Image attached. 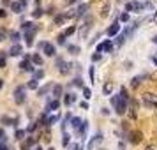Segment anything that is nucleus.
I'll use <instances>...</instances> for the list:
<instances>
[{
  "label": "nucleus",
  "instance_id": "obj_1",
  "mask_svg": "<svg viewBox=\"0 0 157 150\" xmlns=\"http://www.w3.org/2000/svg\"><path fill=\"white\" fill-rule=\"evenodd\" d=\"M111 106H113V110H115L117 115H125V111H127V101L122 99L120 94L111 97Z\"/></svg>",
  "mask_w": 157,
  "mask_h": 150
},
{
  "label": "nucleus",
  "instance_id": "obj_2",
  "mask_svg": "<svg viewBox=\"0 0 157 150\" xmlns=\"http://www.w3.org/2000/svg\"><path fill=\"white\" fill-rule=\"evenodd\" d=\"M25 99H27V87H23V85L16 87L14 88V103L16 104H23Z\"/></svg>",
  "mask_w": 157,
  "mask_h": 150
},
{
  "label": "nucleus",
  "instance_id": "obj_3",
  "mask_svg": "<svg viewBox=\"0 0 157 150\" xmlns=\"http://www.w3.org/2000/svg\"><path fill=\"white\" fill-rule=\"evenodd\" d=\"M143 104L148 106V108H156L157 110V95L152 94V92H147V94L143 95Z\"/></svg>",
  "mask_w": 157,
  "mask_h": 150
},
{
  "label": "nucleus",
  "instance_id": "obj_4",
  "mask_svg": "<svg viewBox=\"0 0 157 150\" xmlns=\"http://www.w3.org/2000/svg\"><path fill=\"white\" fill-rule=\"evenodd\" d=\"M30 58H32V57H30V55H27V57L19 62V69H21V71H28V72H32V71H34V65H32V60H30Z\"/></svg>",
  "mask_w": 157,
  "mask_h": 150
},
{
  "label": "nucleus",
  "instance_id": "obj_5",
  "mask_svg": "<svg viewBox=\"0 0 157 150\" xmlns=\"http://www.w3.org/2000/svg\"><path fill=\"white\" fill-rule=\"evenodd\" d=\"M103 141V133H95L94 136H92V140L88 141V145H87V150H94V147L97 145V143H101Z\"/></svg>",
  "mask_w": 157,
  "mask_h": 150
},
{
  "label": "nucleus",
  "instance_id": "obj_6",
  "mask_svg": "<svg viewBox=\"0 0 157 150\" xmlns=\"http://www.w3.org/2000/svg\"><path fill=\"white\" fill-rule=\"evenodd\" d=\"M57 67H58V71L62 72V74H67L69 71H71V64H67V62H64L62 58H57V64H55Z\"/></svg>",
  "mask_w": 157,
  "mask_h": 150
},
{
  "label": "nucleus",
  "instance_id": "obj_7",
  "mask_svg": "<svg viewBox=\"0 0 157 150\" xmlns=\"http://www.w3.org/2000/svg\"><path fill=\"white\" fill-rule=\"evenodd\" d=\"M141 140H143L141 131H131V133H129V141H131L133 145H138Z\"/></svg>",
  "mask_w": 157,
  "mask_h": 150
},
{
  "label": "nucleus",
  "instance_id": "obj_8",
  "mask_svg": "<svg viewBox=\"0 0 157 150\" xmlns=\"http://www.w3.org/2000/svg\"><path fill=\"white\" fill-rule=\"evenodd\" d=\"M145 9V4L141 2H127L125 4V11H143Z\"/></svg>",
  "mask_w": 157,
  "mask_h": 150
},
{
  "label": "nucleus",
  "instance_id": "obj_9",
  "mask_svg": "<svg viewBox=\"0 0 157 150\" xmlns=\"http://www.w3.org/2000/svg\"><path fill=\"white\" fill-rule=\"evenodd\" d=\"M118 32H120V23H118V19H115L113 25H110V28L106 30V34L110 37H113V35H118Z\"/></svg>",
  "mask_w": 157,
  "mask_h": 150
},
{
  "label": "nucleus",
  "instance_id": "obj_10",
  "mask_svg": "<svg viewBox=\"0 0 157 150\" xmlns=\"http://www.w3.org/2000/svg\"><path fill=\"white\" fill-rule=\"evenodd\" d=\"M58 108H60V101H58V99H53V101H49V103L46 104L44 115H48L49 111H55V110H58Z\"/></svg>",
  "mask_w": 157,
  "mask_h": 150
},
{
  "label": "nucleus",
  "instance_id": "obj_11",
  "mask_svg": "<svg viewBox=\"0 0 157 150\" xmlns=\"http://www.w3.org/2000/svg\"><path fill=\"white\" fill-rule=\"evenodd\" d=\"M35 32H37V28H34V30H30V32H25V42H27V46H32V44H34V35H35Z\"/></svg>",
  "mask_w": 157,
  "mask_h": 150
},
{
  "label": "nucleus",
  "instance_id": "obj_12",
  "mask_svg": "<svg viewBox=\"0 0 157 150\" xmlns=\"http://www.w3.org/2000/svg\"><path fill=\"white\" fill-rule=\"evenodd\" d=\"M145 78H147L145 74H138V76H134V78L131 80V87H133V88H138V87L141 85V81H143Z\"/></svg>",
  "mask_w": 157,
  "mask_h": 150
},
{
  "label": "nucleus",
  "instance_id": "obj_13",
  "mask_svg": "<svg viewBox=\"0 0 157 150\" xmlns=\"http://www.w3.org/2000/svg\"><path fill=\"white\" fill-rule=\"evenodd\" d=\"M129 104H131V106L127 108V110H129V115H131V118H136V111H138V101H133V99H131V101H129Z\"/></svg>",
  "mask_w": 157,
  "mask_h": 150
},
{
  "label": "nucleus",
  "instance_id": "obj_14",
  "mask_svg": "<svg viewBox=\"0 0 157 150\" xmlns=\"http://www.w3.org/2000/svg\"><path fill=\"white\" fill-rule=\"evenodd\" d=\"M11 11H12V12H16V14H19V12H23V11H25V7H23V4H21V2H18V0H16V2H12V4H11Z\"/></svg>",
  "mask_w": 157,
  "mask_h": 150
},
{
  "label": "nucleus",
  "instance_id": "obj_15",
  "mask_svg": "<svg viewBox=\"0 0 157 150\" xmlns=\"http://www.w3.org/2000/svg\"><path fill=\"white\" fill-rule=\"evenodd\" d=\"M42 51H44V55H46V57H53V55L57 53V50H55V46H53L51 42H46V46H44V50H42Z\"/></svg>",
  "mask_w": 157,
  "mask_h": 150
},
{
  "label": "nucleus",
  "instance_id": "obj_16",
  "mask_svg": "<svg viewBox=\"0 0 157 150\" xmlns=\"http://www.w3.org/2000/svg\"><path fill=\"white\" fill-rule=\"evenodd\" d=\"M9 55H11V57H18V55H21V44H12L11 50H9Z\"/></svg>",
  "mask_w": 157,
  "mask_h": 150
},
{
  "label": "nucleus",
  "instance_id": "obj_17",
  "mask_svg": "<svg viewBox=\"0 0 157 150\" xmlns=\"http://www.w3.org/2000/svg\"><path fill=\"white\" fill-rule=\"evenodd\" d=\"M81 124H83V120L80 118V117H72V120H71V127L78 133V129L81 127Z\"/></svg>",
  "mask_w": 157,
  "mask_h": 150
},
{
  "label": "nucleus",
  "instance_id": "obj_18",
  "mask_svg": "<svg viewBox=\"0 0 157 150\" xmlns=\"http://www.w3.org/2000/svg\"><path fill=\"white\" fill-rule=\"evenodd\" d=\"M53 99H58V97H62V92H64V88H62V85H53Z\"/></svg>",
  "mask_w": 157,
  "mask_h": 150
},
{
  "label": "nucleus",
  "instance_id": "obj_19",
  "mask_svg": "<svg viewBox=\"0 0 157 150\" xmlns=\"http://www.w3.org/2000/svg\"><path fill=\"white\" fill-rule=\"evenodd\" d=\"M88 7H90L88 4H80V5H78V9H76V16H83V14L88 11Z\"/></svg>",
  "mask_w": 157,
  "mask_h": 150
},
{
  "label": "nucleus",
  "instance_id": "obj_20",
  "mask_svg": "<svg viewBox=\"0 0 157 150\" xmlns=\"http://www.w3.org/2000/svg\"><path fill=\"white\" fill-rule=\"evenodd\" d=\"M72 103H76V95H74V94H65V97H64V104H65V106H71Z\"/></svg>",
  "mask_w": 157,
  "mask_h": 150
},
{
  "label": "nucleus",
  "instance_id": "obj_21",
  "mask_svg": "<svg viewBox=\"0 0 157 150\" xmlns=\"http://www.w3.org/2000/svg\"><path fill=\"white\" fill-rule=\"evenodd\" d=\"M111 90H113L111 81H106V83L103 85V94H104V95H110V94H111Z\"/></svg>",
  "mask_w": 157,
  "mask_h": 150
},
{
  "label": "nucleus",
  "instance_id": "obj_22",
  "mask_svg": "<svg viewBox=\"0 0 157 150\" xmlns=\"http://www.w3.org/2000/svg\"><path fill=\"white\" fill-rule=\"evenodd\" d=\"M0 122H2L4 126H16V122H18V120H16V118H9V117H2V118H0Z\"/></svg>",
  "mask_w": 157,
  "mask_h": 150
},
{
  "label": "nucleus",
  "instance_id": "obj_23",
  "mask_svg": "<svg viewBox=\"0 0 157 150\" xmlns=\"http://www.w3.org/2000/svg\"><path fill=\"white\" fill-rule=\"evenodd\" d=\"M87 131H88V122H87V120H83V124H81V127L78 129V133H76V134L85 136V134H87Z\"/></svg>",
  "mask_w": 157,
  "mask_h": 150
},
{
  "label": "nucleus",
  "instance_id": "obj_24",
  "mask_svg": "<svg viewBox=\"0 0 157 150\" xmlns=\"http://www.w3.org/2000/svg\"><path fill=\"white\" fill-rule=\"evenodd\" d=\"M34 143H35V140H34V138H28L25 143H21V150H30V147H32Z\"/></svg>",
  "mask_w": 157,
  "mask_h": 150
},
{
  "label": "nucleus",
  "instance_id": "obj_25",
  "mask_svg": "<svg viewBox=\"0 0 157 150\" xmlns=\"http://www.w3.org/2000/svg\"><path fill=\"white\" fill-rule=\"evenodd\" d=\"M21 28H23L25 32H30V30H34L35 27H34V23H32V21H23V23H21Z\"/></svg>",
  "mask_w": 157,
  "mask_h": 150
},
{
  "label": "nucleus",
  "instance_id": "obj_26",
  "mask_svg": "<svg viewBox=\"0 0 157 150\" xmlns=\"http://www.w3.org/2000/svg\"><path fill=\"white\" fill-rule=\"evenodd\" d=\"M9 39H11L14 44H18V41L21 39V34H19V32H11V34H9Z\"/></svg>",
  "mask_w": 157,
  "mask_h": 150
},
{
  "label": "nucleus",
  "instance_id": "obj_27",
  "mask_svg": "<svg viewBox=\"0 0 157 150\" xmlns=\"http://www.w3.org/2000/svg\"><path fill=\"white\" fill-rule=\"evenodd\" d=\"M27 88H30V90H39V83H37V80H30V81L27 83Z\"/></svg>",
  "mask_w": 157,
  "mask_h": 150
},
{
  "label": "nucleus",
  "instance_id": "obj_28",
  "mask_svg": "<svg viewBox=\"0 0 157 150\" xmlns=\"http://www.w3.org/2000/svg\"><path fill=\"white\" fill-rule=\"evenodd\" d=\"M49 88H53V85H51V83H48L46 87H42V88H39V90H37V95H46Z\"/></svg>",
  "mask_w": 157,
  "mask_h": 150
},
{
  "label": "nucleus",
  "instance_id": "obj_29",
  "mask_svg": "<svg viewBox=\"0 0 157 150\" xmlns=\"http://www.w3.org/2000/svg\"><path fill=\"white\" fill-rule=\"evenodd\" d=\"M30 60H32V64H34V65H42V58H41L37 53H35V55H32V58H30Z\"/></svg>",
  "mask_w": 157,
  "mask_h": 150
},
{
  "label": "nucleus",
  "instance_id": "obj_30",
  "mask_svg": "<svg viewBox=\"0 0 157 150\" xmlns=\"http://www.w3.org/2000/svg\"><path fill=\"white\" fill-rule=\"evenodd\" d=\"M65 19H67V18H65V14H58V16H55V19H53V21H55V25H62Z\"/></svg>",
  "mask_w": 157,
  "mask_h": 150
},
{
  "label": "nucleus",
  "instance_id": "obj_31",
  "mask_svg": "<svg viewBox=\"0 0 157 150\" xmlns=\"http://www.w3.org/2000/svg\"><path fill=\"white\" fill-rule=\"evenodd\" d=\"M125 39H127V37H125L124 34H118V35H117V39H115V44H117V46H122Z\"/></svg>",
  "mask_w": 157,
  "mask_h": 150
},
{
  "label": "nucleus",
  "instance_id": "obj_32",
  "mask_svg": "<svg viewBox=\"0 0 157 150\" xmlns=\"http://www.w3.org/2000/svg\"><path fill=\"white\" fill-rule=\"evenodd\" d=\"M113 46H115V44H113V41H110V39H106V41H104V51H111V50H113Z\"/></svg>",
  "mask_w": 157,
  "mask_h": 150
},
{
  "label": "nucleus",
  "instance_id": "obj_33",
  "mask_svg": "<svg viewBox=\"0 0 157 150\" xmlns=\"http://www.w3.org/2000/svg\"><path fill=\"white\" fill-rule=\"evenodd\" d=\"M72 85H74V87H80V88H85V85H83V80H81L80 76H78V78H74Z\"/></svg>",
  "mask_w": 157,
  "mask_h": 150
},
{
  "label": "nucleus",
  "instance_id": "obj_34",
  "mask_svg": "<svg viewBox=\"0 0 157 150\" xmlns=\"http://www.w3.org/2000/svg\"><path fill=\"white\" fill-rule=\"evenodd\" d=\"M120 97H122V99H125L127 103L131 101V99H129V94H127V90H125V87H122V88H120Z\"/></svg>",
  "mask_w": 157,
  "mask_h": 150
},
{
  "label": "nucleus",
  "instance_id": "obj_35",
  "mask_svg": "<svg viewBox=\"0 0 157 150\" xmlns=\"http://www.w3.org/2000/svg\"><path fill=\"white\" fill-rule=\"evenodd\" d=\"M67 50L71 51V53H80V46H74V44H67Z\"/></svg>",
  "mask_w": 157,
  "mask_h": 150
},
{
  "label": "nucleus",
  "instance_id": "obj_36",
  "mask_svg": "<svg viewBox=\"0 0 157 150\" xmlns=\"http://www.w3.org/2000/svg\"><path fill=\"white\" fill-rule=\"evenodd\" d=\"M41 78H44V71H42V69H39V71H35V72H34V80H37V81H39Z\"/></svg>",
  "mask_w": 157,
  "mask_h": 150
},
{
  "label": "nucleus",
  "instance_id": "obj_37",
  "mask_svg": "<svg viewBox=\"0 0 157 150\" xmlns=\"http://www.w3.org/2000/svg\"><path fill=\"white\" fill-rule=\"evenodd\" d=\"M88 76H90V81H92V83H95V81H94V80H95V67H94V65L88 69Z\"/></svg>",
  "mask_w": 157,
  "mask_h": 150
},
{
  "label": "nucleus",
  "instance_id": "obj_38",
  "mask_svg": "<svg viewBox=\"0 0 157 150\" xmlns=\"http://www.w3.org/2000/svg\"><path fill=\"white\" fill-rule=\"evenodd\" d=\"M57 120H58V115H53V117L46 118V126H53V124H55Z\"/></svg>",
  "mask_w": 157,
  "mask_h": 150
},
{
  "label": "nucleus",
  "instance_id": "obj_39",
  "mask_svg": "<svg viewBox=\"0 0 157 150\" xmlns=\"http://www.w3.org/2000/svg\"><path fill=\"white\" fill-rule=\"evenodd\" d=\"M69 141H71V134L64 133V138H62V145H64V147H67V145H69Z\"/></svg>",
  "mask_w": 157,
  "mask_h": 150
},
{
  "label": "nucleus",
  "instance_id": "obj_40",
  "mask_svg": "<svg viewBox=\"0 0 157 150\" xmlns=\"http://www.w3.org/2000/svg\"><path fill=\"white\" fill-rule=\"evenodd\" d=\"M42 12H44V11H42L41 7H37V9L32 12V16H34V18H41V16H42Z\"/></svg>",
  "mask_w": 157,
  "mask_h": 150
},
{
  "label": "nucleus",
  "instance_id": "obj_41",
  "mask_svg": "<svg viewBox=\"0 0 157 150\" xmlns=\"http://www.w3.org/2000/svg\"><path fill=\"white\" fill-rule=\"evenodd\" d=\"M83 95H85V99H90V97H92V90H90L88 87H85V88H83Z\"/></svg>",
  "mask_w": 157,
  "mask_h": 150
},
{
  "label": "nucleus",
  "instance_id": "obj_42",
  "mask_svg": "<svg viewBox=\"0 0 157 150\" xmlns=\"http://www.w3.org/2000/svg\"><path fill=\"white\" fill-rule=\"evenodd\" d=\"M74 32H76V27H69V28H65V32H64V34L69 37V35H72Z\"/></svg>",
  "mask_w": 157,
  "mask_h": 150
},
{
  "label": "nucleus",
  "instance_id": "obj_43",
  "mask_svg": "<svg viewBox=\"0 0 157 150\" xmlns=\"http://www.w3.org/2000/svg\"><path fill=\"white\" fill-rule=\"evenodd\" d=\"M65 37H67V35H65V34L62 32V34H60V35L57 37V41H58V44H65Z\"/></svg>",
  "mask_w": 157,
  "mask_h": 150
},
{
  "label": "nucleus",
  "instance_id": "obj_44",
  "mask_svg": "<svg viewBox=\"0 0 157 150\" xmlns=\"http://www.w3.org/2000/svg\"><path fill=\"white\" fill-rule=\"evenodd\" d=\"M23 136H25V131L23 129H18L16 131V140H23Z\"/></svg>",
  "mask_w": 157,
  "mask_h": 150
},
{
  "label": "nucleus",
  "instance_id": "obj_45",
  "mask_svg": "<svg viewBox=\"0 0 157 150\" xmlns=\"http://www.w3.org/2000/svg\"><path fill=\"white\" fill-rule=\"evenodd\" d=\"M108 12H110V4H106V5L103 7V12H101V16H108Z\"/></svg>",
  "mask_w": 157,
  "mask_h": 150
},
{
  "label": "nucleus",
  "instance_id": "obj_46",
  "mask_svg": "<svg viewBox=\"0 0 157 150\" xmlns=\"http://www.w3.org/2000/svg\"><path fill=\"white\" fill-rule=\"evenodd\" d=\"M103 51H104V42L97 44V48H95V53H103Z\"/></svg>",
  "mask_w": 157,
  "mask_h": 150
},
{
  "label": "nucleus",
  "instance_id": "obj_47",
  "mask_svg": "<svg viewBox=\"0 0 157 150\" xmlns=\"http://www.w3.org/2000/svg\"><path fill=\"white\" fill-rule=\"evenodd\" d=\"M120 21H129V14L127 12H122L120 14Z\"/></svg>",
  "mask_w": 157,
  "mask_h": 150
},
{
  "label": "nucleus",
  "instance_id": "obj_48",
  "mask_svg": "<svg viewBox=\"0 0 157 150\" xmlns=\"http://www.w3.org/2000/svg\"><path fill=\"white\" fill-rule=\"evenodd\" d=\"M101 60V53H94L92 55V62H99Z\"/></svg>",
  "mask_w": 157,
  "mask_h": 150
},
{
  "label": "nucleus",
  "instance_id": "obj_49",
  "mask_svg": "<svg viewBox=\"0 0 157 150\" xmlns=\"http://www.w3.org/2000/svg\"><path fill=\"white\" fill-rule=\"evenodd\" d=\"M5 133H4V129H0V143H5Z\"/></svg>",
  "mask_w": 157,
  "mask_h": 150
},
{
  "label": "nucleus",
  "instance_id": "obj_50",
  "mask_svg": "<svg viewBox=\"0 0 157 150\" xmlns=\"http://www.w3.org/2000/svg\"><path fill=\"white\" fill-rule=\"evenodd\" d=\"M69 150H83V147H81V145H71Z\"/></svg>",
  "mask_w": 157,
  "mask_h": 150
},
{
  "label": "nucleus",
  "instance_id": "obj_51",
  "mask_svg": "<svg viewBox=\"0 0 157 150\" xmlns=\"http://www.w3.org/2000/svg\"><path fill=\"white\" fill-rule=\"evenodd\" d=\"M5 67V57H0V69Z\"/></svg>",
  "mask_w": 157,
  "mask_h": 150
},
{
  "label": "nucleus",
  "instance_id": "obj_52",
  "mask_svg": "<svg viewBox=\"0 0 157 150\" xmlns=\"http://www.w3.org/2000/svg\"><path fill=\"white\" fill-rule=\"evenodd\" d=\"M2 41H5V30L0 28V42H2Z\"/></svg>",
  "mask_w": 157,
  "mask_h": 150
},
{
  "label": "nucleus",
  "instance_id": "obj_53",
  "mask_svg": "<svg viewBox=\"0 0 157 150\" xmlns=\"http://www.w3.org/2000/svg\"><path fill=\"white\" fill-rule=\"evenodd\" d=\"M80 106H81L83 110H88V103H87V101H83V103H80Z\"/></svg>",
  "mask_w": 157,
  "mask_h": 150
},
{
  "label": "nucleus",
  "instance_id": "obj_54",
  "mask_svg": "<svg viewBox=\"0 0 157 150\" xmlns=\"http://www.w3.org/2000/svg\"><path fill=\"white\" fill-rule=\"evenodd\" d=\"M5 16H7V12L4 9H0V18H5Z\"/></svg>",
  "mask_w": 157,
  "mask_h": 150
},
{
  "label": "nucleus",
  "instance_id": "obj_55",
  "mask_svg": "<svg viewBox=\"0 0 157 150\" xmlns=\"http://www.w3.org/2000/svg\"><path fill=\"white\" fill-rule=\"evenodd\" d=\"M0 150H9V149H7V145H5V143H0Z\"/></svg>",
  "mask_w": 157,
  "mask_h": 150
},
{
  "label": "nucleus",
  "instance_id": "obj_56",
  "mask_svg": "<svg viewBox=\"0 0 157 150\" xmlns=\"http://www.w3.org/2000/svg\"><path fill=\"white\" fill-rule=\"evenodd\" d=\"M2 4H4V5H11L12 2H11V0H2Z\"/></svg>",
  "mask_w": 157,
  "mask_h": 150
},
{
  "label": "nucleus",
  "instance_id": "obj_57",
  "mask_svg": "<svg viewBox=\"0 0 157 150\" xmlns=\"http://www.w3.org/2000/svg\"><path fill=\"white\" fill-rule=\"evenodd\" d=\"M152 62L156 64V67H157V55H154V57H152Z\"/></svg>",
  "mask_w": 157,
  "mask_h": 150
},
{
  "label": "nucleus",
  "instance_id": "obj_58",
  "mask_svg": "<svg viewBox=\"0 0 157 150\" xmlns=\"http://www.w3.org/2000/svg\"><path fill=\"white\" fill-rule=\"evenodd\" d=\"M21 4H23V7H27V4H28V0H19Z\"/></svg>",
  "mask_w": 157,
  "mask_h": 150
},
{
  "label": "nucleus",
  "instance_id": "obj_59",
  "mask_svg": "<svg viewBox=\"0 0 157 150\" xmlns=\"http://www.w3.org/2000/svg\"><path fill=\"white\" fill-rule=\"evenodd\" d=\"M152 42H154V44H157V35L154 37V39H152Z\"/></svg>",
  "mask_w": 157,
  "mask_h": 150
},
{
  "label": "nucleus",
  "instance_id": "obj_60",
  "mask_svg": "<svg viewBox=\"0 0 157 150\" xmlns=\"http://www.w3.org/2000/svg\"><path fill=\"white\" fill-rule=\"evenodd\" d=\"M145 150H156V149H154V147L150 145V147H147V149H145Z\"/></svg>",
  "mask_w": 157,
  "mask_h": 150
},
{
  "label": "nucleus",
  "instance_id": "obj_61",
  "mask_svg": "<svg viewBox=\"0 0 157 150\" xmlns=\"http://www.w3.org/2000/svg\"><path fill=\"white\" fill-rule=\"evenodd\" d=\"M74 2H76V0H67V4H74Z\"/></svg>",
  "mask_w": 157,
  "mask_h": 150
},
{
  "label": "nucleus",
  "instance_id": "obj_62",
  "mask_svg": "<svg viewBox=\"0 0 157 150\" xmlns=\"http://www.w3.org/2000/svg\"><path fill=\"white\" fill-rule=\"evenodd\" d=\"M2 87H4V80H0V88H2Z\"/></svg>",
  "mask_w": 157,
  "mask_h": 150
},
{
  "label": "nucleus",
  "instance_id": "obj_63",
  "mask_svg": "<svg viewBox=\"0 0 157 150\" xmlns=\"http://www.w3.org/2000/svg\"><path fill=\"white\" fill-rule=\"evenodd\" d=\"M32 150H42V149H41V147H34Z\"/></svg>",
  "mask_w": 157,
  "mask_h": 150
},
{
  "label": "nucleus",
  "instance_id": "obj_64",
  "mask_svg": "<svg viewBox=\"0 0 157 150\" xmlns=\"http://www.w3.org/2000/svg\"><path fill=\"white\" fill-rule=\"evenodd\" d=\"M48 150H55V149H48Z\"/></svg>",
  "mask_w": 157,
  "mask_h": 150
}]
</instances>
